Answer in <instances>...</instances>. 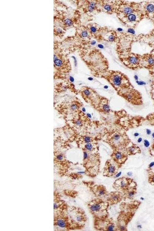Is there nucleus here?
I'll use <instances>...</instances> for the list:
<instances>
[{"label":"nucleus","mask_w":154,"mask_h":231,"mask_svg":"<svg viewBox=\"0 0 154 231\" xmlns=\"http://www.w3.org/2000/svg\"><path fill=\"white\" fill-rule=\"evenodd\" d=\"M141 203L138 200L121 204L120 209L116 223V231H127L128 224L134 217Z\"/></svg>","instance_id":"1"},{"label":"nucleus","mask_w":154,"mask_h":231,"mask_svg":"<svg viewBox=\"0 0 154 231\" xmlns=\"http://www.w3.org/2000/svg\"><path fill=\"white\" fill-rule=\"evenodd\" d=\"M98 76L105 78L118 92L133 87L128 77L120 71L107 70Z\"/></svg>","instance_id":"2"},{"label":"nucleus","mask_w":154,"mask_h":231,"mask_svg":"<svg viewBox=\"0 0 154 231\" xmlns=\"http://www.w3.org/2000/svg\"><path fill=\"white\" fill-rule=\"evenodd\" d=\"M100 155L98 151H84V166L86 168L85 173L89 176L95 177L100 172Z\"/></svg>","instance_id":"3"},{"label":"nucleus","mask_w":154,"mask_h":231,"mask_svg":"<svg viewBox=\"0 0 154 231\" xmlns=\"http://www.w3.org/2000/svg\"><path fill=\"white\" fill-rule=\"evenodd\" d=\"M106 141L113 150L125 149L131 142L126 134L118 131H112L109 133Z\"/></svg>","instance_id":"4"},{"label":"nucleus","mask_w":154,"mask_h":231,"mask_svg":"<svg viewBox=\"0 0 154 231\" xmlns=\"http://www.w3.org/2000/svg\"><path fill=\"white\" fill-rule=\"evenodd\" d=\"M88 208L94 218H101L109 215L108 202L101 198H97L88 203Z\"/></svg>","instance_id":"5"},{"label":"nucleus","mask_w":154,"mask_h":231,"mask_svg":"<svg viewBox=\"0 0 154 231\" xmlns=\"http://www.w3.org/2000/svg\"><path fill=\"white\" fill-rule=\"evenodd\" d=\"M141 11V4L133 2H118L116 13L119 18L131 14L136 12Z\"/></svg>","instance_id":"6"},{"label":"nucleus","mask_w":154,"mask_h":231,"mask_svg":"<svg viewBox=\"0 0 154 231\" xmlns=\"http://www.w3.org/2000/svg\"><path fill=\"white\" fill-rule=\"evenodd\" d=\"M118 94L133 105H141L143 104L141 95L133 87L122 90L118 92Z\"/></svg>","instance_id":"7"},{"label":"nucleus","mask_w":154,"mask_h":231,"mask_svg":"<svg viewBox=\"0 0 154 231\" xmlns=\"http://www.w3.org/2000/svg\"><path fill=\"white\" fill-rule=\"evenodd\" d=\"M94 226L98 231H116V223L109 215L101 218H94Z\"/></svg>","instance_id":"8"},{"label":"nucleus","mask_w":154,"mask_h":231,"mask_svg":"<svg viewBox=\"0 0 154 231\" xmlns=\"http://www.w3.org/2000/svg\"><path fill=\"white\" fill-rule=\"evenodd\" d=\"M120 60L125 66L131 69H137L142 67V56L139 54L130 53L121 57Z\"/></svg>","instance_id":"9"},{"label":"nucleus","mask_w":154,"mask_h":231,"mask_svg":"<svg viewBox=\"0 0 154 231\" xmlns=\"http://www.w3.org/2000/svg\"><path fill=\"white\" fill-rule=\"evenodd\" d=\"M137 186V183L133 179L128 177H122L115 181L112 186L116 190L123 192L130 188Z\"/></svg>","instance_id":"10"},{"label":"nucleus","mask_w":154,"mask_h":231,"mask_svg":"<svg viewBox=\"0 0 154 231\" xmlns=\"http://www.w3.org/2000/svg\"><path fill=\"white\" fill-rule=\"evenodd\" d=\"M84 184L88 186L90 191L97 198L104 200V198H107L109 193L105 186L92 182L84 183Z\"/></svg>","instance_id":"11"},{"label":"nucleus","mask_w":154,"mask_h":231,"mask_svg":"<svg viewBox=\"0 0 154 231\" xmlns=\"http://www.w3.org/2000/svg\"><path fill=\"white\" fill-rule=\"evenodd\" d=\"M141 11L136 12L119 18L123 23L128 27L135 26L144 17Z\"/></svg>","instance_id":"12"},{"label":"nucleus","mask_w":154,"mask_h":231,"mask_svg":"<svg viewBox=\"0 0 154 231\" xmlns=\"http://www.w3.org/2000/svg\"><path fill=\"white\" fill-rule=\"evenodd\" d=\"M128 155L125 149L114 150L111 154V159L120 168L128 159Z\"/></svg>","instance_id":"13"},{"label":"nucleus","mask_w":154,"mask_h":231,"mask_svg":"<svg viewBox=\"0 0 154 231\" xmlns=\"http://www.w3.org/2000/svg\"><path fill=\"white\" fill-rule=\"evenodd\" d=\"M119 168L111 159H108L106 161L104 168L103 175L104 176L111 177L117 174Z\"/></svg>","instance_id":"14"},{"label":"nucleus","mask_w":154,"mask_h":231,"mask_svg":"<svg viewBox=\"0 0 154 231\" xmlns=\"http://www.w3.org/2000/svg\"><path fill=\"white\" fill-rule=\"evenodd\" d=\"M118 2L116 1H100L101 11L108 14H111L116 13Z\"/></svg>","instance_id":"15"},{"label":"nucleus","mask_w":154,"mask_h":231,"mask_svg":"<svg viewBox=\"0 0 154 231\" xmlns=\"http://www.w3.org/2000/svg\"><path fill=\"white\" fill-rule=\"evenodd\" d=\"M124 199L123 192L121 191H113L109 193L106 198V201L109 206L113 205L120 202Z\"/></svg>","instance_id":"16"},{"label":"nucleus","mask_w":154,"mask_h":231,"mask_svg":"<svg viewBox=\"0 0 154 231\" xmlns=\"http://www.w3.org/2000/svg\"><path fill=\"white\" fill-rule=\"evenodd\" d=\"M141 4V10L144 16L154 19V2H146Z\"/></svg>","instance_id":"17"},{"label":"nucleus","mask_w":154,"mask_h":231,"mask_svg":"<svg viewBox=\"0 0 154 231\" xmlns=\"http://www.w3.org/2000/svg\"><path fill=\"white\" fill-rule=\"evenodd\" d=\"M96 109L100 112L106 114L110 111V109L108 104V101L103 97H100L96 105Z\"/></svg>","instance_id":"18"},{"label":"nucleus","mask_w":154,"mask_h":231,"mask_svg":"<svg viewBox=\"0 0 154 231\" xmlns=\"http://www.w3.org/2000/svg\"><path fill=\"white\" fill-rule=\"evenodd\" d=\"M142 67L151 68L154 66V56L152 54H146L142 56Z\"/></svg>","instance_id":"19"},{"label":"nucleus","mask_w":154,"mask_h":231,"mask_svg":"<svg viewBox=\"0 0 154 231\" xmlns=\"http://www.w3.org/2000/svg\"><path fill=\"white\" fill-rule=\"evenodd\" d=\"M102 29L100 26L96 23L91 24L89 27V31L92 35H94L96 38L99 37V35L102 31Z\"/></svg>","instance_id":"20"},{"label":"nucleus","mask_w":154,"mask_h":231,"mask_svg":"<svg viewBox=\"0 0 154 231\" xmlns=\"http://www.w3.org/2000/svg\"><path fill=\"white\" fill-rule=\"evenodd\" d=\"M123 193L124 200L133 199L137 193V186L130 188Z\"/></svg>","instance_id":"21"},{"label":"nucleus","mask_w":154,"mask_h":231,"mask_svg":"<svg viewBox=\"0 0 154 231\" xmlns=\"http://www.w3.org/2000/svg\"><path fill=\"white\" fill-rule=\"evenodd\" d=\"M104 33L105 34L102 35L104 36L103 38L108 41L111 42H115L118 39V35H117L116 32L115 31H111L109 32H106V33Z\"/></svg>","instance_id":"22"},{"label":"nucleus","mask_w":154,"mask_h":231,"mask_svg":"<svg viewBox=\"0 0 154 231\" xmlns=\"http://www.w3.org/2000/svg\"><path fill=\"white\" fill-rule=\"evenodd\" d=\"M128 155H135L138 153H141V151L139 147L137 144H132L131 145L127 147L125 149Z\"/></svg>","instance_id":"23"},{"label":"nucleus","mask_w":154,"mask_h":231,"mask_svg":"<svg viewBox=\"0 0 154 231\" xmlns=\"http://www.w3.org/2000/svg\"><path fill=\"white\" fill-rule=\"evenodd\" d=\"M56 224L59 227L62 228H64L66 227L67 223L64 219L62 218H59L56 221Z\"/></svg>","instance_id":"24"},{"label":"nucleus","mask_w":154,"mask_h":231,"mask_svg":"<svg viewBox=\"0 0 154 231\" xmlns=\"http://www.w3.org/2000/svg\"><path fill=\"white\" fill-rule=\"evenodd\" d=\"M81 35L82 37L84 38H88L89 37H90V35H92L91 33H89L88 31L86 30H84L83 31H82L81 32Z\"/></svg>","instance_id":"25"},{"label":"nucleus","mask_w":154,"mask_h":231,"mask_svg":"<svg viewBox=\"0 0 154 231\" xmlns=\"http://www.w3.org/2000/svg\"><path fill=\"white\" fill-rule=\"evenodd\" d=\"M54 63L55 65L58 67L61 66L62 64V61L58 59L55 55H54Z\"/></svg>","instance_id":"26"},{"label":"nucleus","mask_w":154,"mask_h":231,"mask_svg":"<svg viewBox=\"0 0 154 231\" xmlns=\"http://www.w3.org/2000/svg\"><path fill=\"white\" fill-rule=\"evenodd\" d=\"M148 182L152 185H154V173H151L149 174Z\"/></svg>","instance_id":"27"},{"label":"nucleus","mask_w":154,"mask_h":231,"mask_svg":"<svg viewBox=\"0 0 154 231\" xmlns=\"http://www.w3.org/2000/svg\"><path fill=\"white\" fill-rule=\"evenodd\" d=\"M83 141L85 144L88 143H92L94 141V139L91 137H84L83 138Z\"/></svg>","instance_id":"28"},{"label":"nucleus","mask_w":154,"mask_h":231,"mask_svg":"<svg viewBox=\"0 0 154 231\" xmlns=\"http://www.w3.org/2000/svg\"><path fill=\"white\" fill-rule=\"evenodd\" d=\"M65 23L67 26H72V24H73V22H72V20L69 19H66L65 20Z\"/></svg>","instance_id":"29"},{"label":"nucleus","mask_w":154,"mask_h":231,"mask_svg":"<svg viewBox=\"0 0 154 231\" xmlns=\"http://www.w3.org/2000/svg\"><path fill=\"white\" fill-rule=\"evenodd\" d=\"M77 108H78V106L75 104H73V105L71 106V109L74 111L77 110Z\"/></svg>","instance_id":"30"},{"label":"nucleus","mask_w":154,"mask_h":231,"mask_svg":"<svg viewBox=\"0 0 154 231\" xmlns=\"http://www.w3.org/2000/svg\"><path fill=\"white\" fill-rule=\"evenodd\" d=\"M150 143L147 140H145L144 141V145L146 147H149L150 146Z\"/></svg>","instance_id":"31"},{"label":"nucleus","mask_w":154,"mask_h":231,"mask_svg":"<svg viewBox=\"0 0 154 231\" xmlns=\"http://www.w3.org/2000/svg\"><path fill=\"white\" fill-rule=\"evenodd\" d=\"M57 159H58L59 160H62L63 158L62 156L61 155H59L57 156Z\"/></svg>","instance_id":"32"},{"label":"nucleus","mask_w":154,"mask_h":231,"mask_svg":"<svg viewBox=\"0 0 154 231\" xmlns=\"http://www.w3.org/2000/svg\"><path fill=\"white\" fill-rule=\"evenodd\" d=\"M54 209H57L58 208H59L58 205L57 204V203H54Z\"/></svg>","instance_id":"33"},{"label":"nucleus","mask_w":154,"mask_h":231,"mask_svg":"<svg viewBox=\"0 0 154 231\" xmlns=\"http://www.w3.org/2000/svg\"><path fill=\"white\" fill-rule=\"evenodd\" d=\"M154 165V162H152V163H151L149 165V168H151L152 167H153V166Z\"/></svg>","instance_id":"34"},{"label":"nucleus","mask_w":154,"mask_h":231,"mask_svg":"<svg viewBox=\"0 0 154 231\" xmlns=\"http://www.w3.org/2000/svg\"><path fill=\"white\" fill-rule=\"evenodd\" d=\"M146 133H147V134H148V135H150L151 133V131L150 129H147V130H146Z\"/></svg>","instance_id":"35"},{"label":"nucleus","mask_w":154,"mask_h":231,"mask_svg":"<svg viewBox=\"0 0 154 231\" xmlns=\"http://www.w3.org/2000/svg\"><path fill=\"white\" fill-rule=\"evenodd\" d=\"M70 81H71L72 82H73L74 81V79L73 77H72V76H70Z\"/></svg>","instance_id":"36"},{"label":"nucleus","mask_w":154,"mask_h":231,"mask_svg":"<svg viewBox=\"0 0 154 231\" xmlns=\"http://www.w3.org/2000/svg\"><path fill=\"white\" fill-rule=\"evenodd\" d=\"M57 31H58V32H59V33H61L62 32V30L61 29H57Z\"/></svg>","instance_id":"37"},{"label":"nucleus","mask_w":154,"mask_h":231,"mask_svg":"<svg viewBox=\"0 0 154 231\" xmlns=\"http://www.w3.org/2000/svg\"><path fill=\"white\" fill-rule=\"evenodd\" d=\"M142 141V138H139L138 139V142L139 143H140V142L141 141Z\"/></svg>","instance_id":"38"},{"label":"nucleus","mask_w":154,"mask_h":231,"mask_svg":"<svg viewBox=\"0 0 154 231\" xmlns=\"http://www.w3.org/2000/svg\"><path fill=\"white\" fill-rule=\"evenodd\" d=\"M152 137H153L154 138V133H153Z\"/></svg>","instance_id":"39"},{"label":"nucleus","mask_w":154,"mask_h":231,"mask_svg":"<svg viewBox=\"0 0 154 231\" xmlns=\"http://www.w3.org/2000/svg\"><path fill=\"white\" fill-rule=\"evenodd\" d=\"M153 52H154V53H153V54H153V56H154V51H153Z\"/></svg>","instance_id":"40"}]
</instances>
